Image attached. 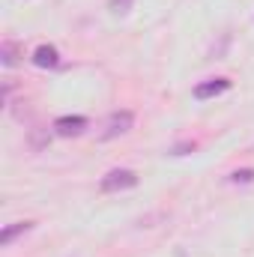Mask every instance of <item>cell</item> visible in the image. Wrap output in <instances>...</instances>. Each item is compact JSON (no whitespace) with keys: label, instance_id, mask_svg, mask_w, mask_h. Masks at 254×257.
<instances>
[{"label":"cell","instance_id":"cell-6","mask_svg":"<svg viewBox=\"0 0 254 257\" xmlns=\"http://www.w3.org/2000/svg\"><path fill=\"white\" fill-rule=\"evenodd\" d=\"M33 227V221H15V224H9V227H3L0 230V245L6 248V245H12V239L15 236H21V233H27Z\"/></svg>","mask_w":254,"mask_h":257},{"label":"cell","instance_id":"cell-2","mask_svg":"<svg viewBox=\"0 0 254 257\" xmlns=\"http://www.w3.org/2000/svg\"><path fill=\"white\" fill-rule=\"evenodd\" d=\"M132 126H135V114H132V111H114V114L105 120V128H102L99 141H114V138L126 135Z\"/></svg>","mask_w":254,"mask_h":257},{"label":"cell","instance_id":"cell-9","mask_svg":"<svg viewBox=\"0 0 254 257\" xmlns=\"http://www.w3.org/2000/svg\"><path fill=\"white\" fill-rule=\"evenodd\" d=\"M227 180H230V183H251V180H254V171H251V168H245V171H233Z\"/></svg>","mask_w":254,"mask_h":257},{"label":"cell","instance_id":"cell-1","mask_svg":"<svg viewBox=\"0 0 254 257\" xmlns=\"http://www.w3.org/2000/svg\"><path fill=\"white\" fill-rule=\"evenodd\" d=\"M135 186H138V174H135L132 168H114V171H108V174L99 180V189L105 194L126 192V189H135Z\"/></svg>","mask_w":254,"mask_h":257},{"label":"cell","instance_id":"cell-5","mask_svg":"<svg viewBox=\"0 0 254 257\" xmlns=\"http://www.w3.org/2000/svg\"><path fill=\"white\" fill-rule=\"evenodd\" d=\"M30 60H33V66H39V69H57L60 66V51L54 45H39Z\"/></svg>","mask_w":254,"mask_h":257},{"label":"cell","instance_id":"cell-7","mask_svg":"<svg viewBox=\"0 0 254 257\" xmlns=\"http://www.w3.org/2000/svg\"><path fill=\"white\" fill-rule=\"evenodd\" d=\"M15 51H18V45H15V42H3V45H0L3 66H15Z\"/></svg>","mask_w":254,"mask_h":257},{"label":"cell","instance_id":"cell-3","mask_svg":"<svg viewBox=\"0 0 254 257\" xmlns=\"http://www.w3.org/2000/svg\"><path fill=\"white\" fill-rule=\"evenodd\" d=\"M90 126V120L87 117H81V114H66V117H57L54 120V132L60 135V138H75V135H84V128Z\"/></svg>","mask_w":254,"mask_h":257},{"label":"cell","instance_id":"cell-10","mask_svg":"<svg viewBox=\"0 0 254 257\" xmlns=\"http://www.w3.org/2000/svg\"><path fill=\"white\" fill-rule=\"evenodd\" d=\"M189 150H194V144H180V147H174L171 153H174V156H186Z\"/></svg>","mask_w":254,"mask_h":257},{"label":"cell","instance_id":"cell-8","mask_svg":"<svg viewBox=\"0 0 254 257\" xmlns=\"http://www.w3.org/2000/svg\"><path fill=\"white\" fill-rule=\"evenodd\" d=\"M132 6H135V0H108V9H111L114 15H126Z\"/></svg>","mask_w":254,"mask_h":257},{"label":"cell","instance_id":"cell-4","mask_svg":"<svg viewBox=\"0 0 254 257\" xmlns=\"http://www.w3.org/2000/svg\"><path fill=\"white\" fill-rule=\"evenodd\" d=\"M227 90H230V78H206V81H200L191 93H194V99L206 102V99H215V96H221V93H227Z\"/></svg>","mask_w":254,"mask_h":257}]
</instances>
